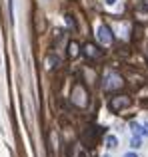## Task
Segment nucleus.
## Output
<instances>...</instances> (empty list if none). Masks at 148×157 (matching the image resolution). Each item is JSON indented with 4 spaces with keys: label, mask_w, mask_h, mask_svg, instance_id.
I'll return each mask as SVG.
<instances>
[{
    "label": "nucleus",
    "mask_w": 148,
    "mask_h": 157,
    "mask_svg": "<svg viewBox=\"0 0 148 157\" xmlns=\"http://www.w3.org/2000/svg\"><path fill=\"white\" fill-rule=\"evenodd\" d=\"M122 157H138V155H136V153H132V151H130V153H124Z\"/></svg>",
    "instance_id": "obj_10"
},
{
    "label": "nucleus",
    "mask_w": 148,
    "mask_h": 157,
    "mask_svg": "<svg viewBox=\"0 0 148 157\" xmlns=\"http://www.w3.org/2000/svg\"><path fill=\"white\" fill-rule=\"evenodd\" d=\"M96 36H98V40H100L104 46H108V44L112 42V32H110V28L104 26V24H100V26L96 28Z\"/></svg>",
    "instance_id": "obj_2"
},
{
    "label": "nucleus",
    "mask_w": 148,
    "mask_h": 157,
    "mask_svg": "<svg viewBox=\"0 0 148 157\" xmlns=\"http://www.w3.org/2000/svg\"><path fill=\"white\" fill-rule=\"evenodd\" d=\"M130 129L134 135H148V131L144 129V125H140L138 121H130Z\"/></svg>",
    "instance_id": "obj_5"
},
{
    "label": "nucleus",
    "mask_w": 148,
    "mask_h": 157,
    "mask_svg": "<svg viewBox=\"0 0 148 157\" xmlns=\"http://www.w3.org/2000/svg\"><path fill=\"white\" fill-rule=\"evenodd\" d=\"M106 147H108V149H116L118 147V137L116 135H112V133L106 135Z\"/></svg>",
    "instance_id": "obj_6"
},
{
    "label": "nucleus",
    "mask_w": 148,
    "mask_h": 157,
    "mask_svg": "<svg viewBox=\"0 0 148 157\" xmlns=\"http://www.w3.org/2000/svg\"><path fill=\"white\" fill-rule=\"evenodd\" d=\"M118 0H106V4H108V6H112V4H116Z\"/></svg>",
    "instance_id": "obj_11"
},
{
    "label": "nucleus",
    "mask_w": 148,
    "mask_h": 157,
    "mask_svg": "<svg viewBox=\"0 0 148 157\" xmlns=\"http://www.w3.org/2000/svg\"><path fill=\"white\" fill-rule=\"evenodd\" d=\"M104 157H110V155H104Z\"/></svg>",
    "instance_id": "obj_12"
},
{
    "label": "nucleus",
    "mask_w": 148,
    "mask_h": 157,
    "mask_svg": "<svg viewBox=\"0 0 148 157\" xmlns=\"http://www.w3.org/2000/svg\"><path fill=\"white\" fill-rule=\"evenodd\" d=\"M86 54H88V56H96V52H94V46H86Z\"/></svg>",
    "instance_id": "obj_8"
},
{
    "label": "nucleus",
    "mask_w": 148,
    "mask_h": 157,
    "mask_svg": "<svg viewBox=\"0 0 148 157\" xmlns=\"http://www.w3.org/2000/svg\"><path fill=\"white\" fill-rule=\"evenodd\" d=\"M122 86V78L118 76V74H108L106 76V84H104V90H118Z\"/></svg>",
    "instance_id": "obj_3"
},
{
    "label": "nucleus",
    "mask_w": 148,
    "mask_h": 157,
    "mask_svg": "<svg viewBox=\"0 0 148 157\" xmlns=\"http://www.w3.org/2000/svg\"><path fill=\"white\" fill-rule=\"evenodd\" d=\"M130 147H132V149H138V147H142V139H140V135H134V137L130 139Z\"/></svg>",
    "instance_id": "obj_7"
},
{
    "label": "nucleus",
    "mask_w": 148,
    "mask_h": 157,
    "mask_svg": "<svg viewBox=\"0 0 148 157\" xmlns=\"http://www.w3.org/2000/svg\"><path fill=\"white\" fill-rule=\"evenodd\" d=\"M72 101H74L76 105H80V107H84L86 104H88V100H86V92H84V88H80V86H76V88H74Z\"/></svg>",
    "instance_id": "obj_4"
},
{
    "label": "nucleus",
    "mask_w": 148,
    "mask_h": 157,
    "mask_svg": "<svg viewBox=\"0 0 148 157\" xmlns=\"http://www.w3.org/2000/svg\"><path fill=\"white\" fill-rule=\"evenodd\" d=\"M70 56H76V44H70Z\"/></svg>",
    "instance_id": "obj_9"
},
{
    "label": "nucleus",
    "mask_w": 148,
    "mask_h": 157,
    "mask_svg": "<svg viewBox=\"0 0 148 157\" xmlns=\"http://www.w3.org/2000/svg\"><path fill=\"white\" fill-rule=\"evenodd\" d=\"M128 105H130V98L128 96H116V98H112L110 104H108V107L112 111H120V109H124V107H128Z\"/></svg>",
    "instance_id": "obj_1"
}]
</instances>
